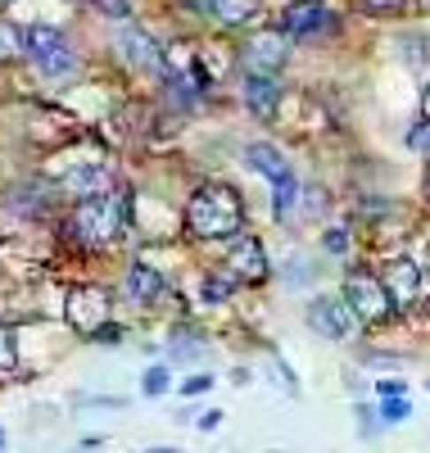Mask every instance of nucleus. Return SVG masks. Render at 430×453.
<instances>
[{
  "label": "nucleus",
  "instance_id": "1",
  "mask_svg": "<svg viewBox=\"0 0 430 453\" xmlns=\"http://www.w3.org/2000/svg\"><path fill=\"white\" fill-rule=\"evenodd\" d=\"M186 226L200 241H231V236H241V226H245L241 191H236V186H227V181L200 186V191L190 196V204H186Z\"/></svg>",
  "mask_w": 430,
  "mask_h": 453
},
{
  "label": "nucleus",
  "instance_id": "2",
  "mask_svg": "<svg viewBox=\"0 0 430 453\" xmlns=\"http://www.w3.org/2000/svg\"><path fill=\"white\" fill-rule=\"evenodd\" d=\"M123 222H127V200L123 196H87V200H77L73 209V236L82 241L87 250H109L113 241H119L123 232Z\"/></svg>",
  "mask_w": 430,
  "mask_h": 453
},
{
  "label": "nucleus",
  "instance_id": "3",
  "mask_svg": "<svg viewBox=\"0 0 430 453\" xmlns=\"http://www.w3.org/2000/svg\"><path fill=\"white\" fill-rule=\"evenodd\" d=\"M344 304L354 309L358 322H372V326L395 318V299H389L385 281H376L372 273H349L344 277Z\"/></svg>",
  "mask_w": 430,
  "mask_h": 453
},
{
  "label": "nucleus",
  "instance_id": "4",
  "mask_svg": "<svg viewBox=\"0 0 430 453\" xmlns=\"http://www.w3.org/2000/svg\"><path fill=\"white\" fill-rule=\"evenodd\" d=\"M113 50L123 55V64H132L136 73H168V55L164 46L154 42V36L136 23H123L119 32H113Z\"/></svg>",
  "mask_w": 430,
  "mask_h": 453
},
{
  "label": "nucleus",
  "instance_id": "5",
  "mask_svg": "<svg viewBox=\"0 0 430 453\" xmlns=\"http://www.w3.org/2000/svg\"><path fill=\"white\" fill-rule=\"evenodd\" d=\"M286 55H290V36L281 27H263L245 42V64L250 73H263V78H277L286 68Z\"/></svg>",
  "mask_w": 430,
  "mask_h": 453
},
{
  "label": "nucleus",
  "instance_id": "6",
  "mask_svg": "<svg viewBox=\"0 0 430 453\" xmlns=\"http://www.w3.org/2000/svg\"><path fill=\"white\" fill-rule=\"evenodd\" d=\"M354 309L344 304L340 295H318L308 304V326L318 331V335H326V340H349L354 335Z\"/></svg>",
  "mask_w": 430,
  "mask_h": 453
},
{
  "label": "nucleus",
  "instance_id": "7",
  "mask_svg": "<svg viewBox=\"0 0 430 453\" xmlns=\"http://www.w3.org/2000/svg\"><path fill=\"white\" fill-rule=\"evenodd\" d=\"M227 268L236 281L245 286H263L267 281V254H263V241L258 236H231V250H227Z\"/></svg>",
  "mask_w": 430,
  "mask_h": 453
},
{
  "label": "nucleus",
  "instance_id": "8",
  "mask_svg": "<svg viewBox=\"0 0 430 453\" xmlns=\"http://www.w3.org/2000/svg\"><path fill=\"white\" fill-rule=\"evenodd\" d=\"M322 27H331V10L322 0H290L281 10V32L286 36H318Z\"/></svg>",
  "mask_w": 430,
  "mask_h": 453
},
{
  "label": "nucleus",
  "instance_id": "9",
  "mask_svg": "<svg viewBox=\"0 0 430 453\" xmlns=\"http://www.w3.org/2000/svg\"><path fill=\"white\" fill-rule=\"evenodd\" d=\"M385 290H389V299H395V309H412L417 299H421V290H426L421 268H417L412 258H395L385 268Z\"/></svg>",
  "mask_w": 430,
  "mask_h": 453
},
{
  "label": "nucleus",
  "instance_id": "10",
  "mask_svg": "<svg viewBox=\"0 0 430 453\" xmlns=\"http://www.w3.org/2000/svg\"><path fill=\"white\" fill-rule=\"evenodd\" d=\"M68 318H73V326H82V331H100L104 318H109V295L96 290V286L73 290L68 295Z\"/></svg>",
  "mask_w": 430,
  "mask_h": 453
},
{
  "label": "nucleus",
  "instance_id": "11",
  "mask_svg": "<svg viewBox=\"0 0 430 453\" xmlns=\"http://www.w3.org/2000/svg\"><path fill=\"white\" fill-rule=\"evenodd\" d=\"M245 164L258 173V177H267V181H281L286 173H295L290 164H286V155L277 145H267V141H254L250 150H245Z\"/></svg>",
  "mask_w": 430,
  "mask_h": 453
},
{
  "label": "nucleus",
  "instance_id": "12",
  "mask_svg": "<svg viewBox=\"0 0 430 453\" xmlns=\"http://www.w3.org/2000/svg\"><path fill=\"white\" fill-rule=\"evenodd\" d=\"M277 100H281L277 78H263V73H250V78H245V104L258 113V119H272V113H277Z\"/></svg>",
  "mask_w": 430,
  "mask_h": 453
},
{
  "label": "nucleus",
  "instance_id": "13",
  "mask_svg": "<svg viewBox=\"0 0 430 453\" xmlns=\"http://www.w3.org/2000/svg\"><path fill=\"white\" fill-rule=\"evenodd\" d=\"M59 46H68V36H64L59 27H50V23H23V55L46 59V55L59 50Z\"/></svg>",
  "mask_w": 430,
  "mask_h": 453
},
{
  "label": "nucleus",
  "instance_id": "14",
  "mask_svg": "<svg viewBox=\"0 0 430 453\" xmlns=\"http://www.w3.org/2000/svg\"><path fill=\"white\" fill-rule=\"evenodd\" d=\"M168 286H164V277L150 268V263H132L127 268V295L136 299V304H154Z\"/></svg>",
  "mask_w": 430,
  "mask_h": 453
},
{
  "label": "nucleus",
  "instance_id": "15",
  "mask_svg": "<svg viewBox=\"0 0 430 453\" xmlns=\"http://www.w3.org/2000/svg\"><path fill=\"white\" fill-rule=\"evenodd\" d=\"M209 10L222 27H245L258 14V0H209Z\"/></svg>",
  "mask_w": 430,
  "mask_h": 453
},
{
  "label": "nucleus",
  "instance_id": "16",
  "mask_svg": "<svg viewBox=\"0 0 430 453\" xmlns=\"http://www.w3.org/2000/svg\"><path fill=\"white\" fill-rule=\"evenodd\" d=\"M295 200H299V177L295 173H286L281 181H272V218H277V222L290 218Z\"/></svg>",
  "mask_w": 430,
  "mask_h": 453
},
{
  "label": "nucleus",
  "instance_id": "17",
  "mask_svg": "<svg viewBox=\"0 0 430 453\" xmlns=\"http://www.w3.org/2000/svg\"><path fill=\"white\" fill-rule=\"evenodd\" d=\"M68 191L73 196H104V168L100 164H91V168H73L68 173Z\"/></svg>",
  "mask_w": 430,
  "mask_h": 453
},
{
  "label": "nucleus",
  "instance_id": "18",
  "mask_svg": "<svg viewBox=\"0 0 430 453\" xmlns=\"http://www.w3.org/2000/svg\"><path fill=\"white\" fill-rule=\"evenodd\" d=\"M36 68H42V78L59 82V78H68V73L77 68V55H73V46H59V50H50L46 59H36Z\"/></svg>",
  "mask_w": 430,
  "mask_h": 453
},
{
  "label": "nucleus",
  "instance_id": "19",
  "mask_svg": "<svg viewBox=\"0 0 430 453\" xmlns=\"http://www.w3.org/2000/svg\"><path fill=\"white\" fill-rule=\"evenodd\" d=\"M23 55V27H14L10 19H0V64Z\"/></svg>",
  "mask_w": 430,
  "mask_h": 453
},
{
  "label": "nucleus",
  "instance_id": "20",
  "mask_svg": "<svg viewBox=\"0 0 430 453\" xmlns=\"http://www.w3.org/2000/svg\"><path fill=\"white\" fill-rule=\"evenodd\" d=\"M19 363V340H14V326L0 322V372H10Z\"/></svg>",
  "mask_w": 430,
  "mask_h": 453
},
{
  "label": "nucleus",
  "instance_id": "21",
  "mask_svg": "<svg viewBox=\"0 0 430 453\" xmlns=\"http://www.w3.org/2000/svg\"><path fill=\"white\" fill-rule=\"evenodd\" d=\"M141 390H145L150 399H159V395L168 390V367H150V372L141 376Z\"/></svg>",
  "mask_w": 430,
  "mask_h": 453
},
{
  "label": "nucleus",
  "instance_id": "22",
  "mask_svg": "<svg viewBox=\"0 0 430 453\" xmlns=\"http://www.w3.org/2000/svg\"><path fill=\"white\" fill-rule=\"evenodd\" d=\"M408 150H412V155H426V159H430V119L417 123V127L408 132Z\"/></svg>",
  "mask_w": 430,
  "mask_h": 453
},
{
  "label": "nucleus",
  "instance_id": "23",
  "mask_svg": "<svg viewBox=\"0 0 430 453\" xmlns=\"http://www.w3.org/2000/svg\"><path fill=\"white\" fill-rule=\"evenodd\" d=\"M408 412H412L408 399H385V403H380V418H385V422H403Z\"/></svg>",
  "mask_w": 430,
  "mask_h": 453
},
{
  "label": "nucleus",
  "instance_id": "24",
  "mask_svg": "<svg viewBox=\"0 0 430 453\" xmlns=\"http://www.w3.org/2000/svg\"><path fill=\"white\" fill-rule=\"evenodd\" d=\"M322 245H326V254H344L349 250V232L344 226H331V232L322 236Z\"/></svg>",
  "mask_w": 430,
  "mask_h": 453
},
{
  "label": "nucleus",
  "instance_id": "25",
  "mask_svg": "<svg viewBox=\"0 0 430 453\" xmlns=\"http://www.w3.org/2000/svg\"><path fill=\"white\" fill-rule=\"evenodd\" d=\"M363 10H372V14H389V10H403L408 0H358Z\"/></svg>",
  "mask_w": 430,
  "mask_h": 453
},
{
  "label": "nucleus",
  "instance_id": "26",
  "mask_svg": "<svg viewBox=\"0 0 430 453\" xmlns=\"http://www.w3.org/2000/svg\"><path fill=\"white\" fill-rule=\"evenodd\" d=\"M227 295H231L227 277H209V281H204V299H227Z\"/></svg>",
  "mask_w": 430,
  "mask_h": 453
},
{
  "label": "nucleus",
  "instance_id": "27",
  "mask_svg": "<svg viewBox=\"0 0 430 453\" xmlns=\"http://www.w3.org/2000/svg\"><path fill=\"white\" fill-rule=\"evenodd\" d=\"M209 386H213V376H204V372H200V376H190V381L181 386V395H190V399H195V395H204Z\"/></svg>",
  "mask_w": 430,
  "mask_h": 453
},
{
  "label": "nucleus",
  "instance_id": "28",
  "mask_svg": "<svg viewBox=\"0 0 430 453\" xmlns=\"http://www.w3.org/2000/svg\"><path fill=\"white\" fill-rule=\"evenodd\" d=\"M376 395H380V399H403L408 386H403V381H376Z\"/></svg>",
  "mask_w": 430,
  "mask_h": 453
},
{
  "label": "nucleus",
  "instance_id": "29",
  "mask_svg": "<svg viewBox=\"0 0 430 453\" xmlns=\"http://www.w3.org/2000/svg\"><path fill=\"white\" fill-rule=\"evenodd\" d=\"M218 422H222V412H204V418H200V431H218Z\"/></svg>",
  "mask_w": 430,
  "mask_h": 453
},
{
  "label": "nucleus",
  "instance_id": "30",
  "mask_svg": "<svg viewBox=\"0 0 430 453\" xmlns=\"http://www.w3.org/2000/svg\"><path fill=\"white\" fill-rule=\"evenodd\" d=\"M145 453H177V449H145Z\"/></svg>",
  "mask_w": 430,
  "mask_h": 453
},
{
  "label": "nucleus",
  "instance_id": "31",
  "mask_svg": "<svg viewBox=\"0 0 430 453\" xmlns=\"http://www.w3.org/2000/svg\"><path fill=\"white\" fill-rule=\"evenodd\" d=\"M426 119H430V87H426Z\"/></svg>",
  "mask_w": 430,
  "mask_h": 453
},
{
  "label": "nucleus",
  "instance_id": "32",
  "mask_svg": "<svg viewBox=\"0 0 430 453\" xmlns=\"http://www.w3.org/2000/svg\"><path fill=\"white\" fill-rule=\"evenodd\" d=\"M186 5H209V0H186Z\"/></svg>",
  "mask_w": 430,
  "mask_h": 453
},
{
  "label": "nucleus",
  "instance_id": "33",
  "mask_svg": "<svg viewBox=\"0 0 430 453\" xmlns=\"http://www.w3.org/2000/svg\"><path fill=\"white\" fill-rule=\"evenodd\" d=\"M426 196H430V173H426Z\"/></svg>",
  "mask_w": 430,
  "mask_h": 453
},
{
  "label": "nucleus",
  "instance_id": "34",
  "mask_svg": "<svg viewBox=\"0 0 430 453\" xmlns=\"http://www.w3.org/2000/svg\"><path fill=\"white\" fill-rule=\"evenodd\" d=\"M0 449H5V431H0Z\"/></svg>",
  "mask_w": 430,
  "mask_h": 453
}]
</instances>
